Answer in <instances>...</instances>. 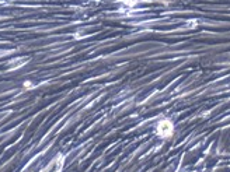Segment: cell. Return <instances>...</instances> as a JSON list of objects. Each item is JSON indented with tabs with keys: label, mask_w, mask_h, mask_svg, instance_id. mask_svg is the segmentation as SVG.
<instances>
[{
	"label": "cell",
	"mask_w": 230,
	"mask_h": 172,
	"mask_svg": "<svg viewBox=\"0 0 230 172\" xmlns=\"http://www.w3.org/2000/svg\"><path fill=\"white\" fill-rule=\"evenodd\" d=\"M123 4H128V7H133L137 3V0H122Z\"/></svg>",
	"instance_id": "obj_2"
},
{
	"label": "cell",
	"mask_w": 230,
	"mask_h": 172,
	"mask_svg": "<svg viewBox=\"0 0 230 172\" xmlns=\"http://www.w3.org/2000/svg\"><path fill=\"white\" fill-rule=\"evenodd\" d=\"M172 123L168 120V119H164V120H160L157 123V134L160 137H170L172 134Z\"/></svg>",
	"instance_id": "obj_1"
}]
</instances>
